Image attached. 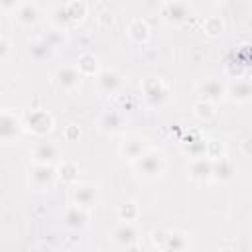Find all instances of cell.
Listing matches in <instances>:
<instances>
[{"instance_id": "5bb4252c", "label": "cell", "mask_w": 252, "mask_h": 252, "mask_svg": "<svg viewBox=\"0 0 252 252\" xmlns=\"http://www.w3.org/2000/svg\"><path fill=\"white\" fill-rule=\"evenodd\" d=\"M73 199L79 207L83 209H91L96 203V189L93 185H79L73 193Z\"/></svg>"}, {"instance_id": "6da1fadb", "label": "cell", "mask_w": 252, "mask_h": 252, "mask_svg": "<svg viewBox=\"0 0 252 252\" xmlns=\"http://www.w3.org/2000/svg\"><path fill=\"white\" fill-rule=\"evenodd\" d=\"M136 161V169L140 171V175L144 177H158L163 173L165 169V159L161 154L158 152H144L140 158L134 159Z\"/></svg>"}, {"instance_id": "8fae6325", "label": "cell", "mask_w": 252, "mask_h": 252, "mask_svg": "<svg viewBox=\"0 0 252 252\" xmlns=\"http://www.w3.org/2000/svg\"><path fill=\"white\" fill-rule=\"evenodd\" d=\"M236 169H234V163L226 158H219V159H213V175L217 181H230L234 177Z\"/></svg>"}, {"instance_id": "277c9868", "label": "cell", "mask_w": 252, "mask_h": 252, "mask_svg": "<svg viewBox=\"0 0 252 252\" xmlns=\"http://www.w3.org/2000/svg\"><path fill=\"white\" fill-rule=\"evenodd\" d=\"M24 126H26L30 132H33V134L43 136V134H47V132L51 130L53 118H51V114L45 112V110H32V112L26 116Z\"/></svg>"}, {"instance_id": "7c38bea8", "label": "cell", "mask_w": 252, "mask_h": 252, "mask_svg": "<svg viewBox=\"0 0 252 252\" xmlns=\"http://www.w3.org/2000/svg\"><path fill=\"white\" fill-rule=\"evenodd\" d=\"M57 83L61 85V89L65 91H73L79 87L81 83V73L75 67H61L57 71Z\"/></svg>"}, {"instance_id": "83f0119b", "label": "cell", "mask_w": 252, "mask_h": 252, "mask_svg": "<svg viewBox=\"0 0 252 252\" xmlns=\"http://www.w3.org/2000/svg\"><path fill=\"white\" fill-rule=\"evenodd\" d=\"M8 51H10V47H8V41L0 37V61H4V59L8 57Z\"/></svg>"}, {"instance_id": "9a60e30c", "label": "cell", "mask_w": 252, "mask_h": 252, "mask_svg": "<svg viewBox=\"0 0 252 252\" xmlns=\"http://www.w3.org/2000/svg\"><path fill=\"white\" fill-rule=\"evenodd\" d=\"M57 158V146L51 142H39L33 148V159L37 163H51Z\"/></svg>"}, {"instance_id": "5b68a950", "label": "cell", "mask_w": 252, "mask_h": 252, "mask_svg": "<svg viewBox=\"0 0 252 252\" xmlns=\"http://www.w3.org/2000/svg\"><path fill=\"white\" fill-rule=\"evenodd\" d=\"M161 16L167 24L171 26H181L187 18H189V8L185 6V2L181 0H169L163 4L161 8Z\"/></svg>"}, {"instance_id": "ba28073f", "label": "cell", "mask_w": 252, "mask_h": 252, "mask_svg": "<svg viewBox=\"0 0 252 252\" xmlns=\"http://www.w3.org/2000/svg\"><path fill=\"white\" fill-rule=\"evenodd\" d=\"M189 173L193 179L205 181L213 175V159H209L207 156H197V159L191 161L189 165Z\"/></svg>"}, {"instance_id": "44dd1931", "label": "cell", "mask_w": 252, "mask_h": 252, "mask_svg": "<svg viewBox=\"0 0 252 252\" xmlns=\"http://www.w3.org/2000/svg\"><path fill=\"white\" fill-rule=\"evenodd\" d=\"M161 248H165V250H183V248H187V240H185L183 234L171 232V234H167V238H165Z\"/></svg>"}, {"instance_id": "8992f818", "label": "cell", "mask_w": 252, "mask_h": 252, "mask_svg": "<svg viewBox=\"0 0 252 252\" xmlns=\"http://www.w3.org/2000/svg\"><path fill=\"white\" fill-rule=\"evenodd\" d=\"M55 177H57V171L51 167V163H37V165L32 169V175H30L32 185H33L35 189H39V191L49 189V187L53 185Z\"/></svg>"}, {"instance_id": "d6986e66", "label": "cell", "mask_w": 252, "mask_h": 252, "mask_svg": "<svg viewBox=\"0 0 252 252\" xmlns=\"http://www.w3.org/2000/svg\"><path fill=\"white\" fill-rule=\"evenodd\" d=\"M128 33H130V37H132L134 41L142 43V41L148 39V35H150V28H148V24H146L144 20H136V22L130 24Z\"/></svg>"}, {"instance_id": "30bf717a", "label": "cell", "mask_w": 252, "mask_h": 252, "mask_svg": "<svg viewBox=\"0 0 252 252\" xmlns=\"http://www.w3.org/2000/svg\"><path fill=\"white\" fill-rule=\"evenodd\" d=\"M96 81H98L100 91L106 93V94H112V93H116V91L122 87V77H120L116 71H110V69L98 73V79H96Z\"/></svg>"}, {"instance_id": "f546056e", "label": "cell", "mask_w": 252, "mask_h": 252, "mask_svg": "<svg viewBox=\"0 0 252 252\" xmlns=\"http://www.w3.org/2000/svg\"><path fill=\"white\" fill-rule=\"evenodd\" d=\"M65 138L71 142V140H75V138H79V130L75 128V126H69L67 128V132H65Z\"/></svg>"}, {"instance_id": "d4e9b609", "label": "cell", "mask_w": 252, "mask_h": 252, "mask_svg": "<svg viewBox=\"0 0 252 252\" xmlns=\"http://www.w3.org/2000/svg\"><path fill=\"white\" fill-rule=\"evenodd\" d=\"M195 112H197V116H199L201 120H211L213 114H215V110H213V102H209V100L197 102V104H195Z\"/></svg>"}, {"instance_id": "ffe728a7", "label": "cell", "mask_w": 252, "mask_h": 252, "mask_svg": "<svg viewBox=\"0 0 252 252\" xmlns=\"http://www.w3.org/2000/svg\"><path fill=\"white\" fill-rule=\"evenodd\" d=\"M230 94H232V98L238 100V102L248 100V98H250V83H248V81H236V83L232 85V89H230Z\"/></svg>"}, {"instance_id": "52a82bcc", "label": "cell", "mask_w": 252, "mask_h": 252, "mask_svg": "<svg viewBox=\"0 0 252 252\" xmlns=\"http://www.w3.org/2000/svg\"><path fill=\"white\" fill-rule=\"evenodd\" d=\"M20 120L10 112H0V142H12L20 136Z\"/></svg>"}, {"instance_id": "7402d4cb", "label": "cell", "mask_w": 252, "mask_h": 252, "mask_svg": "<svg viewBox=\"0 0 252 252\" xmlns=\"http://www.w3.org/2000/svg\"><path fill=\"white\" fill-rule=\"evenodd\" d=\"M77 67H79L77 71L81 75H94V71H96V59L93 55H83L79 59V65Z\"/></svg>"}, {"instance_id": "7a4b0ae2", "label": "cell", "mask_w": 252, "mask_h": 252, "mask_svg": "<svg viewBox=\"0 0 252 252\" xmlns=\"http://www.w3.org/2000/svg\"><path fill=\"white\" fill-rule=\"evenodd\" d=\"M87 14V6L83 2H69L65 6H59L55 10V22L59 26H71V24H79Z\"/></svg>"}, {"instance_id": "ac0fdd59", "label": "cell", "mask_w": 252, "mask_h": 252, "mask_svg": "<svg viewBox=\"0 0 252 252\" xmlns=\"http://www.w3.org/2000/svg\"><path fill=\"white\" fill-rule=\"evenodd\" d=\"M120 152H122L124 158H128V159H136V158H140V156L146 152V148H144V142H142V140L132 138V140H126V142L122 144Z\"/></svg>"}, {"instance_id": "4316f807", "label": "cell", "mask_w": 252, "mask_h": 252, "mask_svg": "<svg viewBox=\"0 0 252 252\" xmlns=\"http://www.w3.org/2000/svg\"><path fill=\"white\" fill-rule=\"evenodd\" d=\"M120 124H122V118H120L116 112H108V114L102 116V126H104L106 130H118Z\"/></svg>"}, {"instance_id": "603a6c76", "label": "cell", "mask_w": 252, "mask_h": 252, "mask_svg": "<svg viewBox=\"0 0 252 252\" xmlns=\"http://www.w3.org/2000/svg\"><path fill=\"white\" fill-rule=\"evenodd\" d=\"M77 173H79V169H77V165L71 163V161H65V163L59 167V177H61L65 183L77 181Z\"/></svg>"}, {"instance_id": "e0dca14e", "label": "cell", "mask_w": 252, "mask_h": 252, "mask_svg": "<svg viewBox=\"0 0 252 252\" xmlns=\"http://www.w3.org/2000/svg\"><path fill=\"white\" fill-rule=\"evenodd\" d=\"M16 18H18V22H20L22 26H32V24H35V20H37V8H35V4L26 2L24 6H20Z\"/></svg>"}, {"instance_id": "f1b7e54d", "label": "cell", "mask_w": 252, "mask_h": 252, "mask_svg": "<svg viewBox=\"0 0 252 252\" xmlns=\"http://www.w3.org/2000/svg\"><path fill=\"white\" fill-rule=\"evenodd\" d=\"M98 22H100L102 26H110V24H112V14H110V12H102V14L98 16Z\"/></svg>"}, {"instance_id": "484cf974", "label": "cell", "mask_w": 252, "mask_h": 252, "mask_svg": "<svg viewBox=\"0 0 252 252\" xmlns=\"http://www.w3.org/2000/svg\"><path fill=\"white\" fill-rule=\"evenodd\" d=\"M222 30H224V26H222V20L220 18H207V22H205V32L209 33V35H219V33H222Z\"/></svg>"}, {"instance_id": "3957f363", "label": "cell", "mask_w": 252, "mask_h": 252, "mask_svg": "<svg viewBox=\"0 0 252 252\" xmlns=\"http://www.w3.org/2000/svg\"><path fill=\"white\" fill-rule=\"evenodd\" d=\"M142 93H144V98L148 100V104H152V106L161 104L167 96V89H165L163 81L158 77H148L142 83Z\"/></svg>"}, {"instance_id": "cb8c5ba5", "label": "cell", "mask_w": 252, "mask_h": 252, "mask_svg": "<svg viewBox=\"0 0 252 252\" xmlns=\"http://www.w3.org/2000/svg\"><path fill=\"white\" fill-rule=\"evenodd\" d=\"M118 217H120L124 222L134 220V219L138 217V207H136L134 203H124V205H120V209H118Z\"/></svg>"}, {"instance_id": "9c48e42d", "label": "cell", "mask_w": 252, "mask_h": 252, "mask_svg": "<svg viewBox=\"0 0 252 252\" xmlns=\"http://www.w3.org/2000/svg\"><path fill=\"white\" fill-rule=\"evenodd\" d=\"M112 238H114V242H116L118 246H122V248H132V246L136 244V240H138V232H136V228H134L130 222H124V224H120V226L114 230Z\"/></svg>"}, {"instance_id": "4dcf8cb0", "label": "cell", "mask_w": 252, "mask_h": 252, "mask_svg": "<svg viewBox=\"0 0 252 252\" xmlns=\"http://www.w3.org/2000/svg\"><path fill=\"white\" fill-rule=\"evenodd\" d=\"M16 4H18V0H0V6H2V8H6V10L16 8Z\"/></svg>"}, {"instance_id": "2e32d148", "label": "cell", "mask_w": 252, "mask_h": 252, "mask_svg": "<svg viewBox=\"0 0 252 252\" xmlns=\"http://www.w3.org/2000/svg\"><path fill=\"white\" fill-rule=\"evenodd\" d=\"M65 224L69 226V228H83L85 224H87V211L83 209V207H71V209H67L65 211Z\"/></svg>"}, {"instance_id": "4fadbf2b", "label": "cell", "mask_w": 252, "mask_h": 252, "mask_svg": "<svg viewBox=\"0 0 252 252\" xmlns=\"http://www.w3.org/2000/svg\"><path fill=\"white\" fill-rule=\"evenodd\" d=\"M201 94L205 96V100L217 102V100H220V98L226 94V89H224V85H222L220 81L209 79V81H205V83L201 85Z\"/></svg>"}]
</instances>
